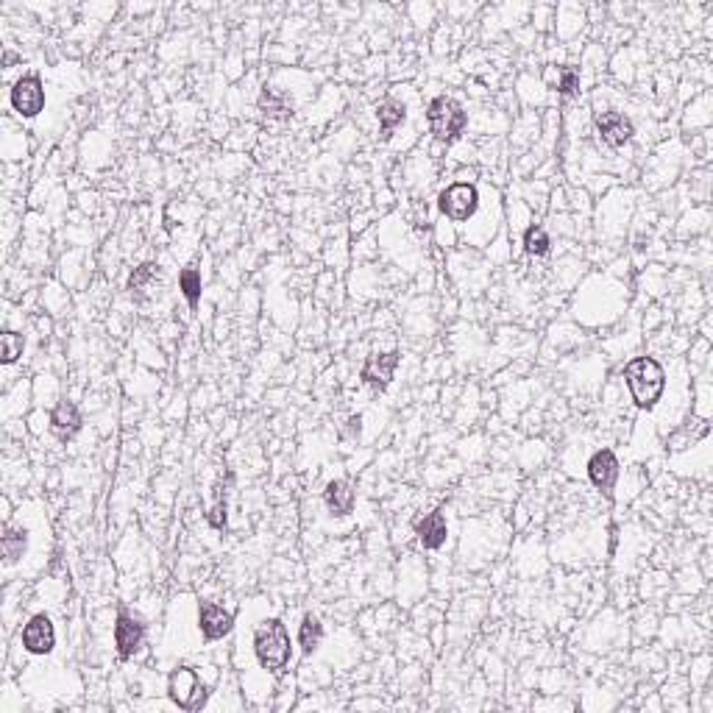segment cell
I'll return each mask as SVG.
<instances>
[{"label": "cell", "instance_id": "cell-1", "mask_svg": "<svg viewBox=\"0 0 713 713\" xmlns=\"http://www.w3.org/2000/svg\"><path fill=\"white\" fill-rule=\"evenodd\" d=\"M265 599L248 602L237 619L234 666L243 675V688L251 694H271L276 680L296 658V641L279 613H265Z\"/></svg>", "mask_w": 713, "mask_h": 713}, {"label": "cell", "instance_id": "cell-2", "mask_svg": "<svg viewBox=\"0 0 713 713\" xmlns=\"http://www.w3.org/2000/svg\"><path fill=\"white\" fill-rule=\"evenodd\" d=\"M53 555V530L45 507L37 499H28L3 519L0 532V558L3 580H31L48 566Z\"/></svg>", "mask_w": 713, "mask_h": 713}, {"label": "cell", "instance_id": "cell-3", "mask_svg": "<svg viewBox=\"0 0 713 713\" xmlns=\"http://www.w3.org/2000/svg\"><path fill=\"white\" fill-rule=\"evenodd\" d=\"M418 95L410 87H393V90L376 104V123H379V140L382 145L407 148L415 143L418 129Z\"/></svg>", "mask_w": 713, "mask_h": 713}, {"label": "cell", "instance_id": "cell-4", "mask_svg": "<svg viewBox=\"0 0 713 713\" xmlns=\"http://www.w3.org/2000/svg\"><path fill=\"white\" fill-rule=\"evenodd\" d=\"M491 193L493 190H482L480 184L471 182V179H457V182L446 184L438 193V215H441V221L452 223L454 229H463L468 223H477L480 218H485L482 215L485 207L499 201V195H496L488 204Z\"/></svg>", "mask_w": 713, "mask_h": 713}, {"label": "cell", "instance_id": "cell-5", "mask_svg": "<svg viewBox=\"0 0 713 713\" xmlns=\"http://www.w3.org/2000/svg\"><path fill=\"white\" fill-rule=\"evenodd\" d=\"M622 379L624 385H627V393H630V402L636 404L638 410H644V413H652L663 402L666 385H669L666 368L655 357H649V354L633 357L630 363L624 365Z\"/></svg>", "mask_w": 713, "mask_h": 713}, {"label": "cell", "instance_id": "cell-6", "mask_svg": "<svg viewBox=\"0 0 713 713\" xmlns=\"http://www.w3.org/2000/svg\"><path fill=\"white\" fill-rule=\"evenodd\" d=\"M207 669L209 666L201 669V666H190V663L170 669L165 694L173 708L187 713L207 708L209 697H212V680H207Z\"/></svg>", "mask_w": 713, "mask_h": 713}, {"label": "cell", "instance_id": "cell-7", "mask_svg": "<svg viewBox=\"0 0 713 713\" xmlns=\"http://www.w3.org/2000/svg\"><path fill=\"white\" fill-rule=\"evenodd\" d=\"M62 644V630L51 610H37L17 630V649L31 661H51Z\"/></svg>", "mask_w": 713, "mask_h": 713}, {"label": "cell", "instance_id": "cell-8", "mask_svg": "<svg viewBox=\"0 0 713 713\" xmlns=\"http://www.w3.org/2000/svg\"><path fill=\"white\" fill-rule=\"evenodd\" d=\"M427 126L429 134L438 140V143H454L463 137V131L468 126V112L466 106L460 104L452 95H435L427 104Z\"/></svg>", "mask_w": 713, "mask_h": 713}, {"label": "cell", "instance_id": "cell-9", "mask_svg": "<svg viewBox=\"0 0 713 713\" xmlns=\"http://www.w3.org/2000/svg\"><path fill=\"white\" fill-rule=\"evenodd\" d=\"M9 106L17 117L23 120H34L45 112L48 106V90H45V81L39 73H26L14 81L9 87Z\"/></svg>", "mask_w": 713, "mask_h": 713}, {"label": "cell", "instance_id": "cell-10", "mask_svg": "<svg viewBox=\"0 0 713 713\" xmlns=\"http://www.w3.org/2000/svg\"><path fill=\"white\" fill-rule=\"evenodd\" d=\"M237 627V616L232 610L223 608L221 602H209V599H201L195 602V630L204 644H215V641H223L229 638Z\"/></svg>", "mask_w": 713, "mask_h": 713}, {"label": "cell", "instance_id": "cell-11", "mask_svg": "<svg viewBox=\"0 0 713 713\" xmlns=\"http://www.w3.org/2000/svg\"><path fill=\"white\" fill-rule=\"evenodd\" d=\"M594 129H597L599 140L608 145V148H613V151L630 145L633 143V137H636L633 117L624 115L619 109H599L597 115H594Z\"/></svg>", "mask_w": 713, "mask_h": 713}, {"label": "cell", "instance_id": "cell-12", "mask_svg": "<svg viewBox=\"0 0 713 713\" xmlns=\"http://www.w3.org/2000/svg\"><path fill=\"white\" fill-rule=\"evenodd\" d=\"M112 641H115V652L120 661L137 658L140 649L145 647L143 619H137L129 610H120L115 616V627H112Z\"/></svg>", "mask_w": 713, "mask_h": 713}, {"label": "cell", "instance_id": "cell-13", "mask_svg": "<svg viewBox=\"0 0 713 713\" xmlns=\"http://www.w3.org/2000/svg\"><path fill=\"white\" fill-rule=\"evenodd\" d=\"M585 477L588 482L602 493H610L616 485H619V477H622V463H619V454L602 446L597 452L588 457L585 463Z\"/></svg>", "mask_w": 713, "mask_h": 713}, {"label": "cell", "instance_id": "cell-14", "mask_svg": "<svg viewBox=\"0 0 713 713\" xmlns=\"http://www.w3.org/2000/svg\"><path fill=\"white\" fill-rule=\"evenodd\" d=\"M399 363H402V351L399 349L374 351V354L363 363V368H360L363 385H368V388L374 390H385L390 382H393Z\"/></svg>", "mask_w": 713, "mask_h": 713}, {"label": "cell", "instance_id": "cell-15", "mask_svg": "<svg viewBox=\"0 0 713 713\" xmlns=\"http://www.w3.org/2000/svg\"><path fill=\"white\" fill-rule=\"evenodd\" d=\"M415 541L427 552H441L443 546H446V541H449V519H446L443 507L415 521Z\"/></svg>", "mask_w": 713, "mask_h": 713}, {"label": "cell", "instance_id": "cell-16", "mask_svg": "<svg viewBox=\"0 0 713 713\" xmlns=\"http://www.w3.org/2000/svg\"><path fill=\"white\" fill-rule=\"evenodd\" d=\"M48 427L51 432L59 438L62 443L73 441L81 427H84V418H81V410H78L73 402H59L48 415Z\"/></svg>", "mask_w": 713, "mask_h": 713}, {"label": "cell", "instance_id": "cell-17", "mask_svg": "<svg viewBox=\"0 0 713 713\" xmlns=\"http://www.w3.org/2000/svg\"><path fill=\"white\" fill-rule=\"evenodd\" d=\"M354 505H357V493H354V485L349 480H329L324 488V507L332 513V516H349L354 513Z\"/></svg>", "mask_w": 713, "mask_h": 713}, {"label": "cell", "instance_id": "cell-18", "mask_svg": "<svg viewBox=\"0 0 713 713\" xmlns=\"http://www.w3.org/2000/svg\"><path fill=\"white\" fill-rule=\"evenodd\" d=\"M296 644L304 655H312L315 649L324 644V622L315 613H304L301 616L299 630H296Z\"/></svg>", "mask_w": 713, "mask_h": 713}, {"label": "cell", "instance_id": "cell-19", "mask_svg": "<svg viewBox=\"0 0 713 713\" xmlns=\"http://www.w3.org/2000/svg\"><path fill=\"white\" fill-rule=\"evenodd\" d=\"M546 81H549L552 90L558 92V95H563V98H571V95L580 92V70L571 65L552 67V70L546 73Z\"/></svg>", "mask_w": 713, "mask_h": 713}, {"label": "cell", "instance_id": "cell-20", "mask_svg": "<svg viewBox=\"0 0 713 713\" xmlns=\"http://www.w3.org/2000/svg\"><path fill=\"white\" fill-rule=\"evenodd\" d=\"M179 290H182L187 307H190V310H198L201 296H204V279H201V271L193 268V265L184 268V271L179 273Z\"/></svg>", "mask_w": 713, "mask_h": 713}, {"label": "cell", "instance_id": "cell-21", "mask_svg": "<svg viewBox=\"0 0 713 713\" xmlns=\"http://www.w3.org/2000/svg\"><path fill=\"white\" fill-rule=\"evenodd\" d=\"M521 246H524V251H527L530 257H546V254L552 251V240H549L544 226H535V223H532V226H527V232H524Z\"/></svg>", "mask_w": 713, "mask_h": 713}, {"label": "cell", "instance_id": "cell-22", "mask_svg": "<svg viewBox=\"0 0 713 713\" xmlns=\"http://www.w3.org/2000/svg\"><path fill=\"white\" fill-rule=\"evenodd\" d=\"M262 115L265 117H282V120H287V117L293 115V104L287 101V98H282V95H276L273 90H265L262 92Z\"/></svg>", "mask_w": 713, "mask_h": 713}, {"label": "cell", "instance_id": "cell-23", "mask_svg": "<svg viewBox=\"0 0 713 713\" xmlns=\"http://www.w3.org/2000/svg\"><path fill=\"white\" fill-rule=\"evenodd\" d=\"M26 351V335L23 332H14V329H6L3 332V365L9 368L14 365Z\"/></svg>", "mask_w": 713, "mask_h": 713}, {"label": "cell", "instance_id": "cell-24", "mask_svg": "<svg viewBox=\"0 0 713 713\" xmlns=\"http://www.w3.org/2000/svg\"><path fill=\"white\" fill-rule=\"evenodd\" d=\"M156 276H159V265H156V262H145V265H140V268H134V273L129 276L131 296L145 293V287L151 285Z\"/></svg>", "mask_w": 713, "mask_h": 713}, {"label": "cell", "instance_id": "cell-25", "mask_svg": "<svg viewBox=\"0 0 713 713\" xmlns=\"http://www.w3.org/2000/svg\"><path fill=\"white\" fill-rule=\"evenodd\" d=\"M209 524L215 527V530H223L226 527V491L221 488V493H218V502H215V507L209 510Z\"/></svg>", "mask_w": 713, "mask_h": 713}]
</instances>
